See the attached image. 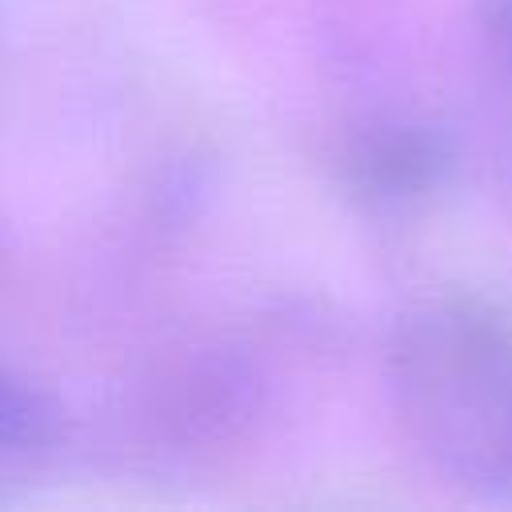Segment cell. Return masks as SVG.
Segmentation results:
<instances>
[{
    "instance_id": "cell-2",
    "label": "cell",
    "mask_w": 512,
    "mask_h": 512,
    "mask_svg": "<svg viewBox=\"0 0 512 512\" xmlns=\"http://www.w3.org/2000/svg\"><path fill=\"white\" fill-rule=\"evenodd\" d=\"M340 184L368 212L400 216L432 204L456 176L452 136L408 112H384L356 124L336 152Z\"/></svg>"
},
{
    "instance_id": "cell-1",
    "label": "cell",
    "mask_w": 512,
    "mask_h": 512,
    "mask_svg": "<svg viewBox=\"0 0 512 512\" xmlns=\"http://www.w3.org/2000/svg\"><path fill=\"white\" fill-rule=\"evenodd\" d=\"M384 376L412 452L452 488L512 500V312L440 292L388 332Z\"/></svg>"
},
{
    "instance_id": "cell-3",
    "label": "cell",
    "mask_w": 512,
    "mask_h": 512,
    "mask_svg": "<svg viewBox=\"0 0 512 512\" xmlns=\"http://www.w3.org/2000/svg\"><path fill=\"white\" fill-rule=\"evenodd\" d=\"M256 412V388L252 376L232 360H184L168 372L164 384H156L152 396V424L160 436L176 444V452H216L224 444H236L248 432V420Z\"/></svg>"
},
{
    "instance_id": "cell-4",
    "label": "cell",
    "mask_w": 512,
    "mask_h": 512,
    "mask_svg": "<svg viewBox=\"0 0 512 512\" xmlns=\"http://www.w3.org/2000/svg\"><path fill=\"white\" fill-rule=\"evenodd\" d=\"M60 444V408L28 376L0 364V488L40 472Z\"/></svg>"
},
{
    "instance_id": "cell-5",
    "label": "cell",
    "mask_w": 512,
    "mask_h": 512,
    "mask_svg": "<svg viewBox=\"0 0 512 512\" xmlns=\"http://www.w3.org/2000/svg\"><path fill=\"white\" fill-rule=\"evenodd\" d=\"M476 24L488 52L512 68V0H476Z\"/></svg>"
}]
</instances>
